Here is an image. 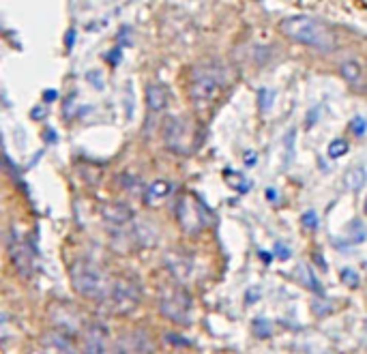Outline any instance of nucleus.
Listing matches in <instances>:
<instances>
[{"mask_svg": "<svg viewBox=\"0 0 367 354\" xmlns=\"http://www.w3.org/2000/svg\"><path fill=\"white\" fill-rule=\"evenodd\" d=\"M279 30L284 32L288 39L309 45L318 52H331L335 47V36L322 22L311 20L307 15H292L286 17L279 24Z\"/></svg>", "mask_w": 367, "mask_h": 354, "instance_id": "nucleus-1", "label": "nucleus"}, {"mask_svg": "<svg viewBox=\"0 0 367 354\" xmlns=\"http://www.w3.org/2000/svg\"><path fill=\"white\" fill-rule=\"evenodd\" d=\"M69 275H71L73 290H76L82 299H90V301L105 299L109 282H107V277L103 275L101 268L97 264H93L90 260L73 262Z\"/></svg>", "mask_w": 367, "mask_h": 354, "instance_id": "nucleus-2", "label": "nucleus"}, {"mask_svg": "<svg viewBox=\"0 0 367 354\" xmlns=\"http://www.w3.org/2000/svg\"><path fill=\"white\" fill-rule=\"evenodd\" d=\"M166 146L176 155H191L200 146V129L189 118L174 116L170 118L163 127Z\"/></svg>", "mask_w": 367, "mask_h": 354, "instance_id": "nucleus-3", "label": "nucleus"}, {"mask_svg": "<svg viewBox=\"0 0 367 354\" xmlns=\"http://www.w3.org/2000/svg\"><path fill=\"white\" fill-rule=\"evenodd\" d=\"M224 71L219 67H198L193 71V78H191V86H189V95H191V101L195 103V107H209L217 95L222 92L224 88Z\"/></svg>", "mask_w": 367, "mask_h": 354, "instance_id": "nucleus-4", "label": "nucleus"}, {"mask_svg": "<svg viewBox=\"0 0 367 354\" xmlns=\"http://www.w3.org/2000/svg\"><path fill=\"white\" fill-rule=\"evenodd\" d=\"M159 311L174 324L191 322V296L182 286H163L159 292Z\"/></svg>", "mask_w": 367, "mask_h": 354, "instance_id": "nucleus-5", "label": "nucleus"}, {"mask_svg": "<svg viewBox=\"0 0 367 354\" xmlns=\"http://www.w3.org/2000/svg\"><path fill=\"white\" fill-rule=\"evenodd\" d=\"M105 299H107L109 309H112L114 313L127 315L136 309L142 301L140 284L133 277H116L114 282H109Z\"/></svg>", "mask_w": 367, "mask_h": 354, "instance_id": "nucleus-6", "label": "nucleus"}, {"mask_svg": "<svg viewBox=\"0 0 367 354\" xmlns=\"http://www.w3.org/2000/svg\"><path fill=\"white\" fill-rule=\"evenodd\" d=\"M176 213H178V223L187 234H198V232L204 230V226H206L204 206L195 198H191V195H185V198L178 202Z\"/></svg>", "mask_w": 367, "mask_h": 354, "instance_id": "nucleus-7", "label": "nucleus"}, {"mask_svg": "<svg viewBox=\"0 0 367 354\" xmlns=\"http://www.w3.org/2000/svg\"><path fill=\"white\" fill-rule=\"evenodd\" d=\"M101 219L109 228H127L133 221V211L125 202H105L101 206Z\"/></svg>", "mask_w": 367, "mask_h": 354, "instance_id": "nucleus-8", "label": "nucleus"}, {"mask_svg": "<svg viewBox=\"0 0 367 354\" xmlns=\"http://www.w3.org/2000/svg\"><path fill=\"white\" fill-rule=\"evenodd\" d=\"M84 354H107V328L101 324H88L84 331Z\"/></svg>", "mask_w": 367, "mask_h": 354, "instance_id": "nucleus-9", "label": "nucleus"}, {"mask_svg": "<svg viewBox=\"0 0 367 354\" xmlns=\"http://www.w3.org/2000/svg\"><path fill=\"white\" fill-rule=\"evenodd\" d=\"M166 264H168V271L176 277V282H187V279L193 275V260L189 255L180 253V251H172L166 255Z\"/></svg>", "mask_w": 367, "mask_h": 354, "instance_id": "nucleus-10", "label": "nucleus"}, {"mask_svg": "<svg viewBox=\"0 0 367 354\" xmlns=\"http://www.w3.org/2000/svg\"><path fill=\"white\" fill-rule=\"evenodd\" d=\"M9 251H11V260H13V266L17 268V273H22L24 277H28L30 271H32V251H30V247L24 240L15 238L13 243H11Z\"/></svg>", "mask_w": 367, "mask_h": 354, "instance_id": "nucleus-11", "label": "nucleus"}, {"mask_svg": "<svg viewBox=\"0 0 367 354\" xmlns=\"http://www.w3.org/2000/svg\"><path fill=\"white\" fill-rule=\"evenodd\" d=\"M127 344L131 354H155V341L146 328H133L127 337Z\"/></svg>", "mask_w": 367, "mask_h": 354, "instance_id": "nucleus-12", "label": "nucleus"}, {"mask_svg": "<svg viewBox=\"0 0 367 354\" xmlns=\"http://www.w3.org/2000/svg\"><path fill=\"white\" fill-rule=\"evenodd\" d=\"M172 193V185L168 180H153L149 187L144 189V202L149 206H157L163 200H168V195Z\"/></svg>", "mask_w": 367, "mask_h": 354, "instance_id": "nucleus-13", "label": "nucleus"}, {"mask_svg": "<svg viewBox=\"0 0 367 354\" xmlns=\"http://www.w3.org/2000/svg\"><path fill=\"white\" fill-rule=\"evenodd\" d=\"M146 103H149L151 112H161V109L168 105V90L159 84H153L146 90Z\"/></svg>", "mask_w": 367, "mask_h": 354, "instance_id": "nucleus-14", "label": "nucleus"}, {"mask_svg": "<svg viewBox=\"0 0 367 354\" xmlns=\"http://www.w3.org/2000/svg\"><path fill=\"white\" fill-rule=\"evenodd\" d=\"M344 180H346L348 189H352V191H361V189L365 187V182H367V172H365V167H361V165L350 167L348 172H346V176H344Z\"/></svg>", "mask_w": 367, "mask_h": 354, "instance_id": "nucleus-15", "label": "nucleus"}, {"mask_svg": "<svg viewBox=\"0 0 367 354\" xmlns=\"http://www.w3.org/2000/svg\"><path fill=\"white\" fill-rule=\"evenodd\" d=\"M339 71H341V78H344L348 84H361L363 71H361V65L357 63V60H346V63H341Z\"/></svg>", "mask_w": 367, "mask_h": 354, "instance_id": "nucleus-16", "label": "nucleus"}, {"mask_svg": "<svg viewBox=\"0 0 367 354\" xmlns=\"http://www.w3.org/2000/svg\"><path fill=\"white\" fill-rule=\"evenodd\" d=\"M299 279H301V284H305L309 290H314V292H320V282L314 277V273H311V268L307 266V264H303L301 268H299Z\"/></svg>", "mask_w": 367, "mask_h": 354, "instance_id": "nucleus-17", "label": "nucleus"}, {"mask_svg": "<svg viewBox=\"0 0 367 354\" xmlns=\"http://www.w3.org/2000/svg\"><path fill=\"white\" fill-rule=\"evenodd\" d=\"M251 331L255 337H260V339H266V337H271L273 335V324L264 320V318H255L251 322Z\"/></svg>", "mask_w": 367, "mask_h": 354, "instance_id": "nucleus-18", "label": "nucleus"}, {"mask_svg": "<svg viewBox=\"0 0 367 354\" xmlns=\"http://www.w3.org/2000/svg\"><path fill=\"white\" fill-rule=\"evenodd\" d=\"M226 176H228V180H230L228 185H230V187H234L236 191H243V193H245V191H249V189H251V182H249L247 178H245L243 174H238V172H226Z\"/></svg>", "mask_w": 367, "mask_h": 354, "instance_id": "nucleus-19", "label": "nucleus"}, {"mask_svg": "<svg viewBox=\"0 0 367 354\" xmlns=\"http://www.w3.org/2000/svg\"><path fill=\"white\" fill-rule=\"evenodd\" d=\"M346 153H348V142L346 140L337 138L328 144V157H331V159H339V157H344Z\"/></svg>", "mask_w": 367, "mask_h": 354, "instance_id": "nucleus-20", "label": "nucleus"}, {"mask_svg": "<svg viewBox=\"0 0 367 354\" xmlns=\"http://www.w3.org/2000/svg\"><path fill=\"white\" fill-rule=\"evenodd\" d=\"M341 282H344V286H348V288H357L359 286V282H361V277H359V273L354 271V268H350V266H346V268H341Z\"/></svg>", "mask_w": 367, "mask_h": 354, "instance_id": "nucleus-21", "label": "nucleus"}, {"mask_svg": "<svg viewBox=\"0 0 367 354\" xmlns=\"http://www.w3.org/2000/svg\"><path fill=\"white\" fill-rule=\"evenodd\" d=\"M273 97H275L273 90H268V88H262V90H260V107H262V112L271 109V105H273Z\"/></svg>", "mask_w": 367, "mask_h": 354, "instance_id": "nucleus-22", "label": "nucleus"}, {"mask_svg": "<svg viewBox=\"0 0 367 354\" xmlns=\"http://www.w3.org/2000/svg\"><path fill=\"white\" fill-rule=\"evenodd\" d=\"M352 228H354V232H352V234H350L352 243H361V240H365V234H367V230L363 228V223H361V221H354V223H352Z\"/></svg>", "mask_w": 367, "mask_h": 354, "instance_id": "nucleus-23", "label": "nucleus"}, {"mask_svg": "<svg viewBox=\"0 0 367 354\" xmlns=\"http://www.w3.org/2000/svg\"><path fill=\"white\" fill-rule=\"evenodd\" d=\"M301 221H303V226L307 228V230H316L318 228V217H316V213H311V211H307L303 217H301Z\"/></svg>", "mask_w": 367, "mask_h": 354, "instance_id": "nucleus-24", "label": "nucleus"}, {"mask_svg": "<svg viewBox=\"0 0 367 354\" xmlns=\"http://www.w3.org/2000/svg\"><path fill=\"white\" fill-rule=\"evenodd\" d=\"M350 127H352V131L357 133V136H363V133H365V127H367V123H365V120H363L361 116H357V118H354L352 123H350Z\"/></svg>", "mask_w": 367, "mask_h": 354, "instance_id": "nucleus-25", "label": "nucleus"}, {"mask_svg": "<svg viewBox=\"0 0 367 354\" xmlns=\"http://www.w3.org/2000/svg\"><path fill=\"white\" fill-rule=\"evenodd\" d=\"M275 249H277V258H279V260H288V258H290V249H288V247L277 245Z\"/></svg>", "mask_w": 367, "mask_h": 354, "instance_id": "nucleus-26", "label": "nucleus"}, {"mask_svg": "<svg viewBox=\"0 0 367 354\" xmlns=\"http://www.w3.org/2000/svg\"><path fill=\"white\" fill-rule=\"evenodd\" d=\"M266 195L271 198V202H275V191H273V189H268V191H266Z\"/></svg>", "mask_w": 367, "mask_h": 354, "instance_id": "nucleus-27", "label": "nucleus"}, {"mask_svg": "<svg viewBox=\"0 0 367 354\" xmlns=\"http://www.w3.org/2000/svg\"><path fill=\"white\" fill-rule=\"evenodd\" d=\"M245 159H247V163H255V155H247Z\"/></svg>", "mask_w": 367, "mask_h": 354, "instance_id": "nucleus-28", "label": "nucleus"}, {"mask_svg": "<svg viewBox=\"0 0 367 354\" xmlns=\"http://www.w3.org/2000/svg\"><path fill=\"white\" fill-rule=\"evenodd\" d=\"M365 213H367V204H365Z\"/></svg>", "mask_w": 367, "mask_h": 354, "instance_id": "nucleus-29", "label": "nucleus"}]
</instances>
